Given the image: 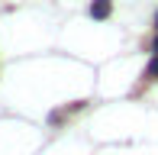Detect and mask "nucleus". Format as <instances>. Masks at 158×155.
Here are the masks:
<instances>
[{"instance_id": "1", "label": "nucleus", "mask_w": 158, "mask_h": 155, "mask_svg": "<svg viewBox=\"0 0 158 155\" xmlns=\"http://www.w3.org/2000/svg\"><path fill=\"white\" fill-rule=\"evenodd\" d=\"M110 10H113L110 0H94V3H90V16H94V19H106Z\"/></svg>"}, {"instance_id": "2", "label": "nucleus", "mask_w": 158, "mask_h": 155, "mask_svg": "<svg viewBox=\"0 0 158 155\" xmlns=\"http://www.w3.org/2000/svg\"><path fill=\"white\" fill-rule=\"evenodd\" d=\"M148 78H158V55L148 61Z\"/></svg>"}, {"instance_id": "3", "label": "nucleus", "mask_w": 158, "mask_h": 155, "mask_svg": "<svg viewBox=\"0 0 158 155\" xmlns=\"http://www.w3.org/2000/svg\"><path fill=\"white\" fill-rule=\"evenodd\" d=\"M155 55H158V36H155Z\"/></svg>"}]
</instances>
